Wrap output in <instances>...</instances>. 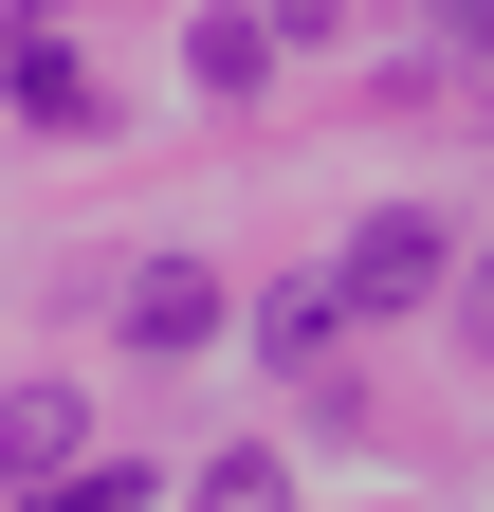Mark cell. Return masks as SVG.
Here are the masks:
<instances>
[{"instance_id": "cell-1", "label": "cell", "mask_w": 494, "mask_h": 512, "mask_svg": "<svg viewBox=\"0 0 494 512\" xmlns=\"http://www.w3.org/2000/svg\"><path fill=\"white\" fill-rule=\"evenodd\" d=\"M440 275H458V238H440V220H366V238L330 256V311H421Z\"/></svg>"}, {"instance_id": "cell-8", "label": "cell", "mask_w": 494, "mask_h": 512, "mask_svg": "<svg viewBox=\"0 0 494 512\" xmlns=\"http://www.w3.org/2000/svg\"><path fill=\"white\" fill-rule=\"evenodd\" d=\"M202 512H293V458H220V476H202Z\"/></svg>"}, {"instance_id": "cell-7", "label": "cell", "mask_w": 494, "mask_h": 512, "mask_svg": "<svg viewBox=\"0 0 494 512\" xmlns=\"http://www.w3.org/2000/svg\"><path fill=\"white\" fill-rule=\"evenodd\" d=\"M19 512H147V476H110V458H74V476H37Z\"/></svg>"}, {"instance_id": "cell-4", "label": "cell", "mask_w": 494, "mask_h": 512, "mask_svg": "<svg viewBox=\"0 0 494 512\" xmlns=\"http://www.w3.org/2000/svg\"><path fill=\"white\" fill-rule=\"evenodd\" d=\"M0 476H74V384H0Z\"/></svg>"}, {"instance_id": "cell-2", "label": "cell", "mask_w": 494, "mask_h": 512, "mask_svg": "<svg viewBox=\"0 0 494 512\" xmlns=\"http://www.w3.org/2000/svg\"><path fill=\"white\" fill-rule=\"evenodd\" d=\"M129 348H147V366L220 348V275H202V256H147V275H129Z\"/></svg>"}, {"instance_id": "cell-5", "label": "cell", "mask_w": 494, "mask_h": 512, "mask_svg": "<svg viewBox=\"0 0 494 512\" xmlns=\"http://www.w3.org/2000/svg\"><path fill=\"white\" fill-rule=\"evenodd\" d=\"M183 74H202V92H257V74H275V37L238 19V0H202V19H183Z\"/></svg>"}, {"instance_id": "cell-3", "label": "cell", "mask_w": 494, "mask_h": 512, "mask_svg": "<svg viewBox=\"0 0 494 512\" xmlns=\"http://www.w3.org/2000/svg\"><path fill=\"white\" fill-rule=\"evenodd\" d=\"M0 92H19L37 128H92V55H74V37L37 19V37H0Z\"/></svg>"}, {"instance_id": "cell-6", "label": "cell", "mask_w": 494, "mask_h": 512, "mask_svg": "<svg viewBox=\"0 0 494 512\" xmlns=\"http://www.w3.org/2000/svg\"><path fill=\"white\" fill-rule=\"evenodd\" d=\"M257 348H275V366H330V348H348V311H330V275H293V293L257 311Z\"/></svg>"}]
</instances>
